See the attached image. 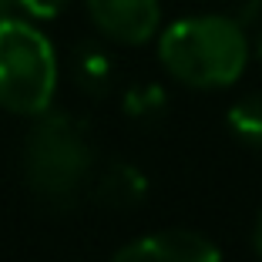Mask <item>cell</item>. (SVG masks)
Masks as SVG:
<instances>
[{"label": "cell", "mask_w": 262, "mask_h": 262, "mask_svg": "<svg viewBox=\"0 0 262 262\" xmlns=\"http://www.w3.org/2000/svg\"><path fill=\"white\" fill-rule=\"evenodd\" d=\"M229 128L239 135L246 145L262 148V91L235 101L229 108Z\"/></svg>", "instance_id": "ba28073f"}, {"label": "cell", "mask_w": 262, "mask_h": 262, "mask_svg": "<svg viewBox=\"0 0 262 262\" xmlns=\"http://www.w3.org/2000/svg\"><path fill=\"white\" fill-rule=\"evenodd\" d=\"M111 262H222V255L215 242H208L199 232L168 229L124 246Z\"/></svg>", "instance_id": "5b68a950"}, {"label": "cell", "mask_w": 262, "mask_h": 262, "mask_svg": "<svg viewBox=\"0 0 262 262\" xmlns=\"http://www.w3.org/2000/svg\"><path fill=\"white\" fill-rule=\"evenodd\" d=\"M158 57L165 71L188 88H229L246 71L249 40L235 17H182L162 31Z\"/></svg>", "instance_id": "6da1fadb"}, {"label": "cell", "mask_w": 262, "mask_h": 262, "mask_svg": "<svg viewBox=\"0 0 262 262\" xmlns=\"http://www.w3.org/2000/svg\"><path fill=\"white\" fill-rule=\"evenodd\" d=\"M98 195L104 205H135L145 195V175L138 168H131V165H115L101 178Z\"/></svg>", "instance_id": "8992f818"}, {"label": "cell", "mask_w": 262, "mask_h": 262, "mask_svg": "<svg viewBox=\"0 0 262 262\" xmlns=\"http://www.w3.org/2000/svg\"><path fill=\"white\" fill-rule=\"evenodd\" d=\"M57 91V54L40 27L20 17L0 20V108L37 118Z\"/></svg>", "instance_id": "7a4b0ae2"}, {"label": "cell", "mask_w": 262, "mask_h": 262, "mask_svg": "<svg viewBox=\"0 0 262 262\" xmlns=\"http://www.w3.org/2000/svg\"><path fill=\"white\" fill-rule=\"evenodd\" d=\"M91 171V145L71 115H37L24 141L27 185L44 199L68 202L81 192Z\"/></svg>", "instance_id": "3957f363"}, {"label": "cell", "mask_w": 262, "mask_h": 262, "mask_svg": "<svg viewBox=\"0 0 262 262\" xmlns=\"http://www.w3.org/2000/svg\"><path fill=\"white\" fill-rule=\"evenodd\" d=\"M84 4L91 24L118 44H145L162 27L158 0H84Z\"/></svg>", "instance_id": "277c9868"}, {"label": "cell", "mask_w": 262, "mask_h": 262, "mask_svg": "<svg viewBox=\"0 0 262 262\" xmlns=\"http://www.w3.org/2000/svg\"><path fill=\"white\" fill-rule=\"evenodd\" d=\"M68 4L71 0H17V7L31 17V20H54L57 14L68 10Z\"/></svg>", "instance_id": "30bf717a"}, {"label": "cell", "mask_w": 262, "mask_h": 262, "mask_svg": "<svg viewBox=\"0 0 262 262\" xmlns=\"http://www.w3.org/2000/svg\"><path fill=\"white\" fill-rule=\"evenodd\" d=\"M259 57H262V37H259Z\"/></svg>", "instance_id": "4fadbf2b"}, {"label": "cell", "mask_w": 262, "mask_h": 262, "mask_svg": "<svg viewBox=\"0 0 262 262\" xmlns=\"http://www.w3.org/2000/svg\"><path fill=\"white\" fill-rule=\"evenodd\" d=\"M74 71H77V81L81 88L88 91H104L111 84V57L104 47L98 44H81L77 47V57H74Z\"/></svg>", "instance_id": "52a82bcc"}, {"label": "cell", "mask_w": 262, "mask_h": 262, "mask_svg": "<svg viewBox=\"0 0 262 262\" xmlns=\"http://www.w3.org/2000/svg\"><path fill=\"white\" fill-rule=\"evenodd\" d=\"M124 108H128L131 115H148V111L165 108V94H162V88H135V91L124 98Z\"/></svg>", "instance_id": "9c48e42d"}, {"label": "cell", "mask_w": 262, "mask_h": 262, "mask_svg": "<svg viewBox=\"0 0 262 262\" xmlns=\"http://www.w3.org/2000/svg\"><path fill=\"white\" fill-rule=\"evenodd\" d=\"M255 249H259V255H262V215H259V222H255Z\"/></svg>", "instance_id": "7c38bea8"}, {"label": "cell", "mask_w": 262, "mask_h": 262, "mask_svg": "<svg viewBox=\"0 0 262 262\" xmlns=\"http://www.w3.org/2000/svg\"><path fill=\"white\" fill-rule=\"evenodd\" d=\"M17 7V0H0V20H4V17H10V10Z\"/></svg>", "instance_id": "8fae6325"}]
</instances>
